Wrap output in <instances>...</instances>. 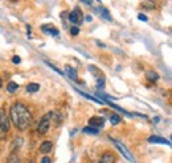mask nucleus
Wrapping results in <instances>:
<instances>
[{"label":"nucleus","instance_id":"1","mask_svg":"<svg viewBox=\"0 0 172 163\" xmlns=\"http://www.w3.org/2000/svg\"><path fill=\"white\" fill-rule=\"evenodd\" d=\"M10 118L13 125L21 131L28 129L30 122H32V114H30L28 108L21 102L12 104L10 109Z\"/></svg>","mask_w":172,"mask_h":163},{"label":"nucleus","instance_id":"2","mask_svg":"<svg viewBox=\"0 0 172 163\" xmlns=\"http://www.w3.org/2000/svg\"><path fill=\"white\" fill-rule=\"evenodd\" d=\"M113 143L115 145V147L123 154V157H125L127 161L131 162V163H135V158L132 157V154L126 149V146H125V145H123L122 142H119V141H117V139H113Z\"/></svg>","mask_w":172,"mask_h":163},{"label":"nucleus","instance_id":"3","mask_svg":"<svg viewBox=\"0 0 172 163\" xmlns=\"http://www.w3.org/2000/svg\"><path fill=\"white\" fill-rule=\"evenodd\" d=\"M0 129H2L4 133H8L11 129V122H10V117L7 116L6 110L0 109Z\"/></svg>","mask_w":172,"mask_h":163},{"label":"nucleus","instance_id":"4","mask_svg":"<svg viewBox=\"0 0 172 163\" xmlns=\"http://www.w3.org/2000/svg\"><path fill=\"white\" fill-rule=\"evenodd\" d=\"M50 116L52 114H45L42 118H41V121H40L38 123V127H37V131L40 134H45L48 133V130H49V126H50Z\"/></svg>","mask_w":172,"mask_h":163},{"label":"nucleus","instance_id":"5","mask_svg":"<svg viewBox=\"0 0 172 163\" xmlns=\"http://www.w3.org/2000/svg\"><path fill=\"white\" fill-rule=\"evenodd\" d=\"M69 20L72 21L73 24H82V21H83V14H82V11L79 10V8H76L74 11H72L69 14Z\"/></svg>","mask_w":172,"mask_h":163},{"label":"nucleus","instance_id":"6","mask_svg":"<svg viewBox=\"0 0 172 163\" xmlns=\"http://www.w3.org/2000/svg\"><path fill=\"white\" fill-rule=\"evenodd\" d=\"M115 155L110 151H106L105 154H102V157L99 158V161L97 163H115Z\"/></svg>","mask_w":172,"mask_h":163},{"label":"nucleus","instance_id":"7","mask_svg":"<svg viewBox=\"0 0 172 163\" xmlns=\"http://www.w3.org/2000/svg\"><path fill=\"white\" fill-rule=\"evenodd\" d=\"M105 125V120L102 117H91L89 120V126L91 127H95V129H98V127H102Z\"/></svg>","mask_w":172,"mask_h":163},{"label":"nucleus","instance_id":"8","mask_svg":"<svg viewBox=\"0 0 172 163\" xmlns=\"http://www.w3.org/2000/svg\"><path fill=\"white\" fill-rule=\"evenodd\" d=\"M148 142L150 143H162V145H171V142L168 139H166V138H162V137H158V135H151V137H148Z\"/></svg>","mask_w":172,"mask_h":163},{"label":"nucleus","instance_id":"9","mask_svg":"<svg viewBox=\"0 0 172 163\" xmlns=\"http://www.w3.org/2000/svg\"><path fill=\"white\" fill-rule=\"evenodd\" d=\"M41 29H42V32H44V33L52 35V36H58V35H60L58 29H56L54 27H52V25H42Z\"/></svg>","mask_w":172,"mask_h":163},{"label":"nucleus","instance_id":"10","mask_svg":"<svg viewBox=\"0 0 172 163\" xmlns=\"http://www.w3.org/2000/svg\"><path fill=\"white\" fill-rule=\"evenodd\" d=\"M65 72H66V76H68L70 80L77 81L78 76H77V72H76V69H74V68H72L70 65H66V67H65Z\"/></svg>","mask_w":172,"mask_h":163},{"label":"nucleus","instance_id":"11","mask_svg":"<svg viewBox=\"0 0 172 163\" xmlns=\"http://www.w3.org/2000/svg\"><path fill=\"white\" fill-rule=\"evenodd\" d=\"M52 147H53V143L50 142V141H45V142H42L41 146H40V153L48 154V153H50Z\"/></svg>","mask_w":172,"mask_h":163},{"label":"nucleus","instance_id":"12","mask_svg":"<svg viewBox=\"0 0 172 163\" xmlns=\"http://www.w3.org/2000/svg\"><path fill=\"white\" fill-rule=\"evenodd\" d=\"M146 78L150 82H156L159 80V74L156 72H154V70H148V72H146Z\"/></svg>","mask_w":172,"mask_h":163},{"label":"nucleus","instance_id":"13","mask_svg":"<svg viewBox=\"0 0 172 163\" xmlns=\"http://www.w3.org/2000/svg\"><path fill=\"white\" fill-rule=\"evenodd\" d=\"M38 89H40V85L36 82L29 84V85H26V88H25V90L28 92V93H36V92H38Z\"/></svg>","mask_w":172,"mask_h":163},{"label":"nucleus","instance_id":"14","mask_svg":"<svg viewBox=\"0 0 172 163\" xmlns=\"http://www.w3.org/2000/svg\"><path fill=\"white\" fill-rule=\"evenodd\" d=\"M17 89H19L17 82H15V81L8 82V85H7V92L8 93H15V92H17Z\"/></svg>","mask_w":172,"mask_h":163},{"label":"nucleus","instance_id":"15","mask_svg":"<svg viewBox=\"0 0 172 163\" xmlns=\"http://www.w3.org/2000/svg\"><path fill=\"white\" fill-rule=\"evenodd\" d=\"M98 12L105 17L106 20H109V21H111V20H113V19H111V16H110V14H109V11L106 10L105 7H98Z\"/></svg>","mask_w":172,"mask_h":163},{"label":"nucleus","instance_id":"16","mask_svg":"<svg viewBox=\"0 0 172 163\" xmlns=\"http://www.w3.org/2000/svg\"><path fill=\"white\" fill-rule=\"evenodd\" d=\"M85 134H91V135H97L99 133V129H95V127H91V126H87L82 130Z\"/></svg>","mask_w":172,"mask_h":163},{"label":"nucleus","instance_id":"17","mask_svg":"<svg viewBox=\"0 0 172 163\" xmlns=\"http://www.w3.org/2000/svg\"><path fill=\"white\" fill-rule=\"evenodd\" d=\"M89 70H91V72H93V74H94L95 77H98V78H101V77H102V73H99L101 70H99L98 68H97V67H93V65H90V67H89Z\"/></svg>","mask_w":172,"mask_h":163},{"label":"nucleus","instance_id":"18","mask_svg":"<svg viewBox=\"0 0 172 163\" xmlns=\"http://www.w3.org/2000/svg\"><path fill=\"white\" fill-rule=\"evenodd\" d=\"M110 122H111V125H118V123L121 122V117H119L118 114H113V116L110 117Z\"/></svg>","mask_w":172,"mask_h":163},{"label":"nucleus","instance_id":"19","mask_svg":"<svg viewBox=\"0 0 172 163\" xmlns=\"http://www.w3.org/2000/svg\"><path fill=\"white\" fill-rule=\"evenodd\" d=\"M6 163H20V159H19V157H17L16 154H12V155L7 159Z\"/></svg>","mask_w":172,"mask_h":163},{"label":"nucleus","instance_id":"20","mask_svg":"<svg viewBox=\"0 0 172 163\" xmlns=\"http://www.w3.org/2000/svg\"><path fill=\"white\" fill-rule=\"evenodd\" d=\"M77 92H78V93L81 94V96H83V97H86L87 100H91V101H94V102H97V104H102V102H101L99 100H97V98H94V97H91V96H89V94L83 93V92H81V90H77Z\"/></svg>","mask_w":172,"mask_h":163},{"label":"nucleus","instance_id":"21","mask_svg":"<svg viewBox=\"0 0 172 163\" xmlns=\"http://www.w3.org/2000/svg\"><path fill=\"white\" fill-rule=\"evenodd\" d=\"M103 86H105V78L101 77V78H98V84H97V88H98V89H101V88H103Z\"/></svg>","mask_w":172,"mask_h":163},{"label":"nucleus","instance_id":"22","mask_svg":"<svg viewBox=\"0 0 172 163\" xmlns=\"http://www.w3.org/2000/svg\"><path fill=\"white\" fill-rule=\"evenodd\" d=\"M70 33H72L73 36H77V35L79 33V28L78 27H72L70 28Z\"/></svg>","mask_w":172,"mask_h":163},{"label":"nucleus","instance_id":"23","mask_svg":"<svg viewBox=\"0 0 172 163\" xmlns=\"http://www.w3.org/2000/svg\"><path fill=\"white\" fill-rule=\"evenodd\" d=\"M138 19L142 20V21H147V16L143 15V14H139V15H138Z\"/></svg>","mask_w":172,"mask_h":163},{"label":"nucleus","instance_id":"24","mask_svg":"<svg viewBox=\"0 0 172 163\" xmlns=\"http://www.w3.org/2000/svg\"><path fill=\"white\" fill-rule=\"evenodd\" d=\"M12 63H13V64H20V57H19V56H15V57L12 59Z\"/></svg>","mask_w":172,"mask_h":163},{"label":"nucleus","instance_id":"25","mask_svg":"<svg viewBox=\"0 0 172 163\" xmlns=\"http://www.w3.org/2000/svg\"><path fill=\"white\" fill-rule=\"evenodd\" d=\"M41 163H52V162H50V159L48 157H44L42 159H41Z\"/></svg>","mask_w":172,"mask_h":163},{"label":"nucleus","instance_id":"26","mask_svg":"<svg viewBox=\"0 0 172 163\" xmlns=\"http://www.w3.org/2000/svg\"><path fill=\"white\" fill-rule=\"evenodd\" d=\"M6 134H7V133H4V131L0 129V139H4V138H6Z\"/></svg>","mask_w":172,"mask_h":163},{"label":"nucleus","instance_id":"27","mask_svg":"<svg viewBox=\"0 0 172 163\" xmlns=\"http://www.w3.org/2000/svg\"><path fill=\"white\" fill-rule=\"evenodd\" d=\"M86 21H91V16H86Z\"/></svg>","mask_w":172,"mask_h":163},{"label":"nucleus","instance_id":"28","mask_svg":"<svg viewBox=\"0 0 172 163\" xmlns=\"http://www.w3.org/2000/svg\"><path fill=\"white\" fill-rule=\"evenodd\" d=\"M2 86H3V80L0 78V88H2Z\"/></svg>","mask_w":172,"mask_h":163},{"label":"nucleus","instance_id":"29","mask_svg":"<svg viewBox=\"0 0 172 163\" xmlns=\"http://www.w3.org/2000/svg\"><path fill=\"white\" fill-rule=\"evenodd\" d=\"M29 163H34V162H33V161H32V162H29Z\"/></svg>","mask_w":172,"mask_h":163}]
</instances>
